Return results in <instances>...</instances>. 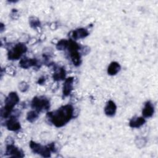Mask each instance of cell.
Masks as SVG:
<instances>
[{
    "label": "cell",
    "mask_w": 158,
    "mask_h": 158,
    "mask_svg": "<svg viewBox=\"0 0 158 158\" xmlns=\"http://www.w3.org/2000/svg\"><path fill=\"white\" fill-rule=\"evenodd\" d=\"M73 77H69L65 79L62 88V94L64 97L68 96L73 89Z\"/></svg>",
    "instance_id": "7"
},
{
    "label": "cell",
    "mask_w": 158,
    "mask_h": 158,
    "mask_svg": "<svg viewBox=\"0 0 158 158\" xmlns=\"http://www.w3.org/2000/svg\"><path fill=\"white\" fill-rule=\"evenodd\" d=\"M31 108L38 112L47 110L50 107L49 101L44 96H35L31 102Z\"/></svg>",
    "instance_id": "3"
},
{
    "label": "cell",
    "mask_w": 158,
    "mask_h": 158,
    "mask_svg": "<svg viewBox=\"0 0 158 158\" xmlns=\"http://www.w3.org/2000/svg\"><path fill=\"white\" fill-rule=\"evenodd\" d=\"M7 128L10 131H17L20 128V122L17 120V118L14 117H10L6 122V123Z\"/></svg>",
    "instance_id": "9"
},
{
    "label": "cell",
    "mask_w": 158,
    "mask_h": 158,
    "mask_svg": "<svg viewBox=\"0 0 158 158\" xmlns=\"http://www.w3.org/2000/svg\"><path fill=\"white\" fill-rule=\"evenodd\" d=\"M30 147L34 153L40 154L44 157H49L51 156V151L48 145L43 146L40 143L31 141L30 142Z\"/></svg>",
    "instance_id": "5"
},
{
    "label": "cell",
    "mask_w": 158,
    "mask_h": 158,
    "mask_svg": "<svg viewBox=\"0 0 158 158\" xmlns=\"http://www.w3.org/2000/svg\"><path fill=\"white\" fill-rule=\"evenodd\" d=\"M120 65L118 62H112L108 66L107 73L109 75H115L120 70Z\"/></svg>",
    "instance_id": "15"
},
{
    "label": "cell",
    "mask_w": 158,
    "mask_h": 158,
    "mask_svg": "<svg viewBox=\"0 0 158 158\" xmlns=\"http://www.w3.org/2000/svg\"><path fill=\"white\" fill-rule=\"evenodd\" d=\"M116 110H117L116 104L113 101L109 100L107 102L104 107L105 114L108 117H113L115 114Z\"/></svg>",
    "instance_id": "11"
},
{
    "label": "cell",
    "mask_w": 158,
    "mask_h": 158,
    "mask_svg": "<svg viewBox=\"0 0 158 158\" xmlns=\"http://www.w3.org/2000/svg\"><path fill=\"white\" fill-rule=\"evenodd\" d=\"M53 79L55 81H59L64 80L65 77V71L64 68L58 69L53 75Z\"/></svg>",
    "instance_id": "16"
},
{
    "label": "cell",
    "mask_w": 158,
    "mask_h": 158,
    "mask_svg": "<svg viewBox=\"0 0 158 158\" xmlns=\"http://www.w3.org/2000/svg\"><path fill=\"white\" fill-rule=\"evenodd\" d=\"M146 122L145 118L143 117H137L132 118L129 122V125L131 128H139Z\"/></svg>",
    "instance_id": "14"
},
{
    "label": "cell",
    "mask_w": 158,
    "mask_h": 158,
    "mask_svg": "<svg viewBox=\"0 0 158 158\" xmlns=\"http://www.w3.org/2000/svg\"><path fill=\"white\" fill-rule=\"evenodd\" d=\"M44 80H45V78H44V77H41V78H39L38 83L39 84H42V83L44 81Z\"/></svg>",
    "instance_id": "21"
},
{
    "label": "cell",
    "mask_w": 158,
    "mask_h": 158,
    "mask_svg": "<svg viewBox=\"0 0 158 158\" xmlns=\"http://www.w3.org/2000/svg\"><path fill=\"white\" fill-rule=\"evenodd\" d=\"M19 97L16 92H11L4 101V106L1 110V115L3 118H7L11 114L14 106L19 102Z\"/></svg>",
    "instance_id": "2"
},
{
    "label": "cell",
    "mask_w": 158,
    "mask_h": 158,
    "mask_svg": "<svg viewBox=\"0 0 158 158\" xmlns=\"http://www.w3.org/2000/svg\"><path fill=\"white\" fill-rule=\"evenodd\" d=\"M39 112L35 110H30L27 113V120L30 122H35L38 117Z\"/></svg>",
    "instance_id": "17"
},
{
    "label": "cell",
    "mask_w": 158,
    "mask_h": 158,
    "mask_svg": "<svg viewBox=\"0 0 158 158\" xmlns=\"http://www.w3.org/2000/svg\"><path fill=\"white\" fill-rule=\"evenodd\" d=\"M154 112V107L152 102L149 101H147L142 110V115L144 118L151 117Z\"/></svg>",
    "instance_id": "10"
},
{
    "label": "cell",
    "mask_w": 158,
    "mask_h": 158,
    "mask_svg": "<svg viewBox=\"0 0 158 158\" xmlns=\"http://www.w3.org/2000/svg\"><path fill=\"white\" fill-rule=\"evenodd\" d=\"M6 153L7 155L14 157H23L24 156L23 152L18 148L15 146L13 143L7 144Z\"/></svg>",
    "instance_id": "6"
},
{
    "label": "cell",
    "mask_w": 158,
    "mask_h": 158,
    "mask_svg": "<svg viewBox=\"0 0 158 158\" xmlns=\"http://www.w3.org/2000/svg\"><path fill=\"white\" fill-rule=\"evenodd\" d=\"M27 50V48L24 44L21 43L16 44L8 51L7 57L9 60H14L19 59L23 54L26 52Z\"/></svg>",
    "instance_id": "4"
},
{
    "label": "cell",
    "mask_w": 158,
    "mask_h": 158,
    "mask_svg": "<svg viewBox=\"0 0 158 158\" xmlns=\"http://www.w3.org/2000/svg\"><path fill=\"white\" fill-rule=\"evenodd\" d=\"M37 64L36 59H31L28 57L22 58L19 62V66L23 69H28Z\"/></svg>",
    "instance_id": "12"
},
{
    "label": "cell",
    "mask_w": 158,
    "mask_h": 158,
    "mask_svg": "<svg viewBox=\"0 0 158 158\" xmlns=\"http://www.w3.org/2000/svg\"><path fill=\"white\" fill-rule=\"evenodd\" d=\"M29 23L30 26L34 28L39 27L40 25V22L39 21V20L34 17H30V19H29Z\"/></svg>",
    "instance_id": "19"
},
{
    "label": "cell",
    "mask_w": 158,
    "mask_h": 158,
    "mask_svg": "<svg viewBox=\"0 0 158 158\" xmlns=\"http://www.w3.org/2000/svg\"><path fill=\"white\" fill-rule=\"evenodd\" d=\"M28 87H29L28 85L25 81H22L21 83H19V88L22 92L26 91L28 89Z\"/></svg>",
    "instance_id": "20"
},
{
    "label": "cell",
    "mask_w": 158,
    "mask_h": 158,
    "mask_svg": "<svg viewBox=\"0 0 158 158\" xmlns=\"http://www.w3.org/2000/svg\"><path fill=\"white\" fill-rule=\"evenodd\" d=\"M73 116V108L71 105L62 106L58 109L46 114L48 120L56 127H62L67 124Z\"/></svg>",
    "instance_id": "1"
},
{
    "label": "cell",
    "mask_w": 158,
    "mask_h": 158,
    "mask_svg": "<svg viewBox=\"0 0 158 158\" xmlns=\"http://www.w3.org/2000/svg\"><path fill=\"white\" fill-rule=\"evenodd\" d=\"M68 44V40H61L56 44V48L58 50H65L67 49Z\"/></svg>",
    "instance_id": "18"
},
{
    "label": "cell",
    "mask_w": 158,
    "mask_h": 158,
    "mask_svg": "<svg viewBox=\"0 0 158 158\" xmlns=\"http://www.w3.org/2000/svg\"><path fill=\"white\" fill-rule=\"evenodd\" d=\"M89 32L86 28H81L76 29L70 33V36L72 40H76L78 39H82L88 36Z\"/></svg>",
    "instance_id": "8"
},
{
    "label": "cell",
    "mask_w": 158,
    "mask_h": 158,
    "mask_svg": "<svg viewBox=\"0 0 158 158\" xmlns=\"http://www.w3.org/2000/svg\"><path fill=\"white\" fill-rule=\"evenodd\" d=\"M79 50H73L69 51L70 52V57L71 60L75 66H79L81 63V54H80Z\"/></svg>",
    "instance_id": "13"
}]
</instances>
